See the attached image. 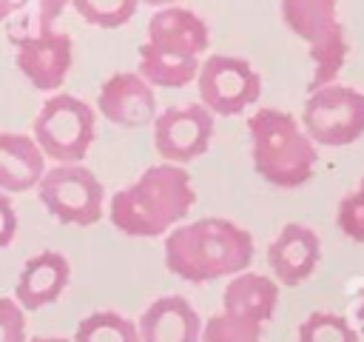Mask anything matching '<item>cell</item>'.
<instances>
[{
    "label": "cell",
    "instance_id": "17",
    "mask_svg": "<svg viewBox=\"0 0 364 342\" xmlns=\"http://www.w3.org/2000/svg\"><path fill=\"white\" fill-rule=\"evenodd\" d=\"M46 174V154L28 134H0V191L20 194Z\"/></svg>",
    "mask_w": 364,
    "mask_h": 342
},
{
    "label": "cell",
    "instance_id": "27",
    "mask_svg": "<svg viewBox=\"0 0 364 342\" xmlns=\"http://www.w3.org/2000/svg\"><path fill=\"white\" fill-rule=\"evenodd\" d=\"M9 14H11V0H0V23L9 20Z\"/></svg>",
    "mask_w": 364,
    "mask_h": 342
},
{
    "label": "cell",
    "instance_id": "16",
    "mask_svg": "<svg viewBox=\"0 0 364 342\" xmlns=\"http://www.w3.org/2000/svg\"><path fill=\"white\" fill-rule=\"evenodd\" d=\"M276 305H279V282L256 271L233 274L222 291V311L259 322V325L273 319Z\"/></svg>",
    "mask_w": 364,
    "mask_h": 342
},
{
    "label": "cell",
    "instance_id": "29",
    "mask_svg": "<svg viewBox=\"0 0 364 342\" xmlns=\"http://www.w3.org/2000/svg\"><path fill=\"white\" fill-rule=\"evenodd\" d=\"M31 342H68V339H60V336H48V339H31Z\"/></svg>",
    "mask_w": 364,
    "mask_h": 342
},
{
    "label": "cell",
    "instance_id": "7",
    "mask_svg": "<svg viewBox=\"0 0 364 342\" xmlns=\"http://www.w3.org/2000/svg\"><path fill=\"white\" fill-rule=\"evenodd\" d=\"M301 125L316 145L344 148L364 137V94L336 80L310 88L301 108Z\"/></svg>",
    "mask_w": 364,
    "mask_h": 342
},
{
    "label": "cell",
    "instance_id": "8",
    "mask_svg": "<svg viewBox=\"0 0 364 342\" xmlns=\"http://www.w3.org/2000/svg\"><path fill=\"white\" fill-rule=\"evenodd\" d=\"M40 202L65 225H94L102 217V182L82 162H57L37 182Z\"/></svg>",
    "mask_w": 364,
    "mask_h": 342
},
{
    "label": "cell",
    "instance_id": "2",
    "mask_svg": "<svg viewBox=\"0 0 364 342\" xmlns=\"http://www.w3.org/2000/svg\"><path fill=\"white\" fill-rule=\"evenodd\" d=\"M253 237L222 217H205L176 225L165 237V268L193 285L247 271Z\"/></svg>",
    "mask_w": 364,
    "mask_h": 342
},
{
    "label": "cell",
    "instance_id": "26",
    "mask_svg": "<svg viewBox=\"0 0 364 342\" xmlns=\"http://www.w3.org/2000/svg\"><path fill=\"white\" fill-rule=\"evenodd\" d=\"M136 3H145V6H154V9H162V6H173L179 0H136Z\"/></svg>",
    "mask_w": 364,
    "mask_h": 342
},
{
    "label": "cell",
    "instance_id": "25",
    "mask_svg": "<svg viewBox=\"0 0 364 342\" xmlns=\"http://www.w3.org/2000/svg\"><path fill=\"white\" fill-rule=\"evenodd\" d=\"M14 234H17V211L9 200V194L0 191V248L11 245Z\"/></svg>",
    "mask_w": 364,
    "mask_h": 342
},
{
    "label": "cell",
    "instance_id": "1",
    "mask_svg": "<svg viewBox=\"0 0 364 342\" xmlns=\"http://www.w3.org/2000/svg\"><path fill=\"white\" fill-rule=\"evenodd\" d=\"M193 202L196 191L191 174L176 162H159L111 197L108 219L125 237L154 239L176 228Z\"/></svg>",
    "mask_w": 364,
    "mask_h": 342
},
{
    "label": "cell",
    "instance_id": "6",
    "mask_svg": "<svg viewBox=\"0 0 364 342\" xmlns=\"http://www.w3.org/2000/svg\"><path fill=\"white\" fill-rule=\"evenodd\" d=\"M97 134L94 108L74 94L48 97L34 117V140L54 162H82Z\"/></svg>",
    "mask_w": 364,
    "mask_h": 342
},
{
    "label": "cell",
    "instance_id": "18",
    "mask_svg": "<svg viewBox=\"0 0 364 342\" xmlns=\"http://www.w3.org/2000/svg\"><path fill=\"white\" fill-rule=\"evenodd\" d=\"M68 0H11L9 14V40L31 37L54 28V20L65 11Z\"/></svg>",
    "mask_w": 364,
    "mask_h": 342
},
{
    "label": "cell",
    "instance_id": "28",
    "mask_svg": "<svg viewBox=\"0 0 364 342\" xmlns=\"http://www.w3.org/2000/svg\"><path fill=\"white\" fill-rule=\"evenodd\" d=\"M355 316H358V328L364 331V294H361V302H358V308H355Z\"/></svg>",
    "mask_w": 364,
    "mask_h": 342
},
{
    "label": "cell",
    "instance_id": "5",
    "mask_svg": "<svg viewBox=\"0 0 364 342\" xmlns=\"http://www.w3.org/2000/svg\"><path fill=\"white\" fill-rule=\"evenodd\" d=\"M282 20L313 60L310 88L333 83L347 63V37L338 20V0H282Z\"/></svg>",
    "mask_w": 364,
    "mask_h": 342
},
{
    "label": "cell",
    "instance_id": "13",
    "mask_svg": "<svg viewBox=\"0 0 364 342\" xmlns=\"http://www.w3.org/2000/svg\"><path fill=\"white\" fill-rule=\"evenodd\" d=\"M321 259V239L313 228L301 222H287L276 239L267 245V265L279 285L296 288L301 285Z\"/></svg>",
    "mask_w": 364,
    "mask_h": 342
},
{
    "label": "cell",
    "instance_id": "11",
    "mask_svg": "<svg viewBox=\"0 0 364 342\" xmlns=\"http://www.w3.org/2000/svg\"><path fill=\"white\" fill-rule=\"evenodd\" d=\"M14 63L23 77L40 91H57L71 71L74 63V43L65 31H43L31 37H14Z\"/></svg>",
    "mask_w": 364,
    "mask_h": 342
},
{
    "label": "cell",
    "instance_id": "19",
    "mask_svg": "<svg viewBox=\"0 0 364 342\" xmlns=\"http://www.w3.org/2000/svg\"><path fill=\"white\" fill-rule=\"evenodd\" d=\"M74 342H139V328L114 311H94L80 319Z\"/></svg>",
    "mask_w": 364,
    "mask_h": 342
},
{
    "label": "cell",
    "instance_id": "15",
    "mask_svg": "<svg viewBox=\"0 0 364 342\" xmlns=\"http://www.w3.org/2000/svg\"><path fill=\"white\" fill-rule=\"evenodd\" d=\"M71 279V265L63 254L57 251H43L26 259L17 285H14V299L20 302L23 311H40L60 299Z\"/></svg>",
    "mask_w": 364,
    "mask_h": 342
},
{
    "label": "cell",
    "instance_id": "3",
    "mask_svg": "<svg viewBox=\"0 0 364 342\" xmlns=\"http://www.w3.org/2000/svg\"><path fill=\"white\" fill-rule=\"evenodd\" d=\"M208 46L210 28L196 11L179 3L162 6L148 20V37L139 46V74L154 88H182L196 80Z\"/></svg>",
    "mask_w": 364,
    "mask_h": 342
},
{
    "label": "cell",
    "instance_id": "12",
    "mask_svg": "<svg viewBox=\"0 0 364 342\" xmlns=\"http://www.w3.org/2000/svg\"><path fill=\"white\" fill-rule=\"evenodd\" d=\"M97 108L119 128H142L156 120V94L139 71H119L100 86Z\"/></svg>",
    "mask_w": 364,
    "mask_h": 342
},
{
    "label": "cell",
    "instance_id": "22",
    "mask_svg": "<svg viewBox=\"0 0 364 342\" xmlns=\"http://www.w3.org/2000/svg\"><path fill=\"white\" fill-rule=\"evenodd\" d=\"M68 3L85 23L100 28H119L136 11V0H68Z\"/></svg>",
    "mask_w": 364,
    "mask_h": 342
},
{
    "label": "cell",
    "instance_id": "9",
    "mask_svg": "<svg viewBox=\"0 0 364 342\" xmlns=\"http://www.w3.org/2000/svg\"><path fill=\"white\" fill-rule=\"evenodd\" d=\"M199 100L205 108L222 117H236L247 111L259 94H262V77L259 71L233 54H208L202 57L199 74H196Z\"/></svg>",
    "mask_w": 364,
    "mask_h": 342
},
{
    "label": "cell",
    "instance_id": "10",
    "mask_svg": "<svg viewBox=\"0 0 364 342\" xmlns=\"http://www.w3.org/2000/svg\"><path fill=\"white\" fill-rule=\"evenodd\" d=\"M154 125V148L165 162L185 165L202 157L213 140V111L202 103L171 105L156 114Z\"/></svg>",
    "mask_w": 364,
    "mask_h": 342
},
{
    "label": "cell",
    "instance_id": "20",
    "mask_svg": "<svg viewBox=\"0 0 364 342\" xmlns=\"http://www.w3.org/2000/svg\"><path fill=\"white\" fill-rule=\"evenodd\" d=\"M299 342H358V331L338 314L313 311L299 325Z\"/></svg>",
    "mask_w": 364,
    "mask_h": 342
},
{
    "label": "cell",
    "instance_id": "23",
    "mask_svg": "<svg viewBox=\"0 0 364 342\" xmlns=\"http://www.w3.org/2000/svg\"><path fill=\"white\" fill-rule=\"evenodd\" d=\"M336 225L353 242H364V180L338 202V208H336Z\"/></svg>",
    "mask_w": 364,
    "mask_h": 342
},
{
    "label": "cell",
    "instance_id": "24",
    "mask_svg": "<svg viewBox=\"0 0 364 342\" xmlns=\"http://www.w3.org/2000/svg\"><path fill=\"white\" fill-rule=\"evenodd\" d=\"M0 342H26V314L9 296H0Z\"/></svg>",
    "mask_w": 364,
    "mask_h": 342
},
{
    "label": "cell",
    "instance_id": "14",
    "mask_svg": "<svg viewBox=\"0 0 364 342\" xmlns=\"http://www.w3.org/2000/svg\"><path fill=\"white\" fill-rule=\"evenodd\" d=\"M139 342H202V319L185 296L154 299L139 322Z\"/></svg>",
    "mask_w": 364,
    "mask_h": 342
},
{
    "label": "cell",
    "instance_id": "21",
    "mask_svg": "<svg viewBox=\"0 0 364 342\" xmlns=\"http://www.w3.org/2000/svg\"><path fill=\"white\" fill-rule=\"evenodd\" d=\"M262 339V325L242 319L236 314L219 311L208 316L202 325V342H259Z\"/></svg>",
    "mask_w": 364,
    "mask_h": 342
},
{
    "label": "cell",
    "instance_id": "4",
    "mask_svg": "<svg viewBox=\"0 0 364 342\" xmlns=\"http://www.w3.org/2000/svg\"><path fill=\"white\" fill-rule=\"evenodd\" d=\"M256 174L276 188H299L313 177L318 148L301 120L282 108H256L247 120Z\"/></svg>",
    "mask_w": 364,
    "mask_h": 342
}]
</instances>
